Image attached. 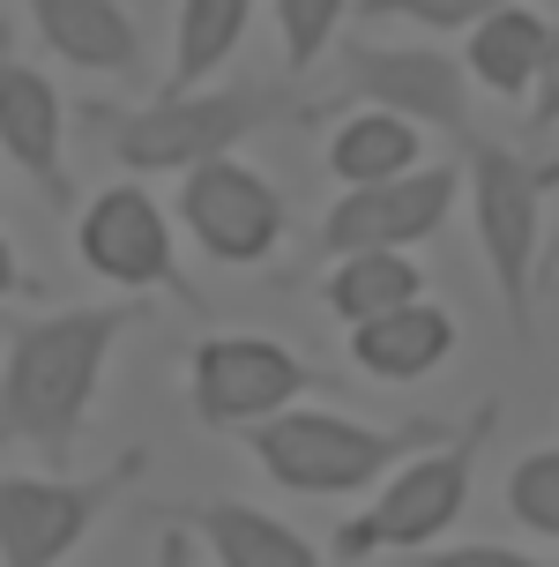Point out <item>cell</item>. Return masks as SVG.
<instances>
[{"mask_svg": "<svg viewBox=\"0 0 559 567\" xmlns=\"http://www.w3.org/2000/svg\"><path fill=\"white\" fill-rule=\"evenodd\" d=\"M127 321H135V299L15 321L0 343V449H38L45 478H68V455L83 441L105 359L127 337Z\"/></svg>", "mask_w": 559, "mask_h": 567, "instance_id": "6da1fadb", "label": "cell"}, {"mask_svg": "<svg viewBox=\"0 0 559 567\" xmlns=\"http://www.w3.org/2000/svg\"><path fill=\"white\" fill-rule=\"evenodd\" d=\"M447 425H359L343 411H283V419L253 425L247 449L253 463L283 485V493H365V485H389L411 455L441 449Z\"/></svg>", "mask_w": 559, "mask_h": 567, "instance_id": "7a4b0ae2", "label": "cell"}, {"mask_svg": "<svg viewBox=\"0 0 559 567\" xmlns=\"http://www.w3.org/2000/svg\"><path fill=\"white\" fill-rule=\"evenodd\" d=\"M493 425H500V403L485 396L463 425H447L441 449L411 455L389 485H381V501L359 508L343 530H335V560H373V553H433L441 530L463 515L470 501V478H477V449L493 441Z\"/></svg>", "mask_w": 559, "mask_h": 567, "instance_id": "3957f363", "label": "cell"}, {"mask_svg": "<svg viewBox=\"0 0 559 567\" xmlns=\"http://www.w3.org/2000/svg\"><path fill=\"white\" fill-rule=\"evenodd\" d=\"M291 105L283 83H217L195 97H157L135 113H112V157L127 172H201L224 165L247 135H261L269 120Z\"/></svg>", "mask_w": 559, "mask_h": 567, "instance_id": "277c9868", "label": "cell"}, {"mask_svg": "<svg viewBox=\"0 0 559 567\" xmlns=\"http://www.w3.org/2000/svg\"><path fill=\"white\" fill-rule=\"evenodd\" d=\"M545 187L552 172L522 165L507 142H470V217H477V247L493 269L507 329L530 343V307H537V217H545Z\"/></svg>", "mask_w": 559, "mask_h": 567, "instance_id": "5b68a950", "label": "cell"}, {"mask_svg": "<svg viewBox=\"0 0 559 567\" xmlns=\"http://www.w3.org/2000/svg\"><path fill=\"white\" fill-rule=\"evenodd\" d=\"M142 471H149V455L127 449V455H112L97 478H0V560L60 567Z\"/></svg>", "mask_w": 559, "mask_h": 567, "instance_id": "8992f818", "label": "cell"}, {"mask_svg": "<svg viewBox=\"0 0 559 567\" xmlns=\"http://www.w3.org/2000/svg\"><path fill=\"white\" fill-rule=\"evenodd\" d=\"M313 389V367L269 337H209L187 359V396L209 425H269Z\"/></svg>", "mask_w": 559, "mask_h": 567, "instance_id": "52a82bcc", "label": "cell"}, {"mask_svg": "<svg viewBox=\"0 0 559 567\" xmlns=\"http://www.w3.org/2000/svg\"><path fill=\"white\" fill-rule=\"evenodd\" d=\"M343 75H351V97H365V113H395L411 127H441L470 150V83L463 68L433 45H351L343 53Z\"/></svg>", "mask_w": 559, "mask_h": 567, "instance_id": "ba28073f", "label": "cell"}, {"mask_svg": "<svg viewBox=\"0 0 559 567\" xmlns=\"http://www.w3.org/2000/svg\"><path fill=\"white\" fill-rule=\"evenodd\" d=\"M179 225L195 231L201 255L247 269V261L277 255V239H283V195L261 179V172H247L239 157H224V165L187 172V187H179Z\"/></svg>", "mask_w": 559, "mask_h": 567, "instance_id": "9c48e42d", "label": "cell"}, {"mask_svg": "<svg viewBox=\"0 0 559 567\" xmlns=\"http://www.w3.org/2000/svg\"><path fill=\"white\" fill-rule=\"evenodd\" d=\"M455 209V165H425L411 179L389 187H359L329 209L321 225V255L329 261H359V255H403L425 231H441V217Z\"/></svg>", "mask_w": 559, "mask_h": 567, "instance_id": "30bf717a", "label": "cell"}, {"mask_svg": "<svg viewBox=\"0 0 559 567\" xmlns=\"http://www.w3.org/2000/svg\"><path fill=\"white\" fill-rule=\"evenodd\" d=\"M75 247H83V261L97 269V277H112L120 291H179V299H195V291L179 284V261H172L165 209L142 195V187H105V195L83 209Z\"/></svg>", "mask_w": 559, "mask_h": 567, "instance_id": "8fae6325", "label": "cell"}, {"mask_svg": "<svg viewBox=\"0 0 559 567\" xmlns=\"http://www.w3.org/2000/svg\"><path fill=\"white\" fill-rule=\"evenodd\" d=\"M0 150L23 165V179H38L60 209L75 202L68 165H60V97H53V83H45L38 68H23L15 53H0Z\"/></svg>", "mask_w": 559, "mask_h": 567, "instance_id": "7c38bea8", "label": "cell"}, {"mask_svg": "<svg viewBox=\"0 0 559 567\" xmlns=\"http://www.w3.org/2000/svg\"><path fill=\"white\" fill-rule=\"evenodd\" d=\"M30 30L83 75H135L142 68V23L120 0H30Z\"/></svg>", "mask_w": 559, "mask_h": 567, "instance_id": "4fadbf2b", "label": "cell"}, {"mask_svg": "<svg viewBox=\"0 0 559 567\" xmlns=\"http://www.w3.org/2000/svg\"><path fill=\"white\" fill-rule=\"evenodd\" d=\"M165 523H179L187 538L209 545L217 567H329L291 523L247 508V501H195V508H165Z\"/></svg>", "mask_w": 559, "mask_h": 567, "instance_id": "5bb4252c", "label": "cell"}, {"mask_svg": "<svg viewBox=\"0 0 559 567\" xmlns=\"http://www.w3.org/2000/svg\"><path fill=\"white\" fill-rule=\"evenodd\" d=\"M447 351H455V313L433 307V299L351 329V367L373 373V381H418V373L441 367Z\"/></svg>", "mask_w": 559, "mask_h": 567, "instance_id": "9a60e30c", "label": "cell"}, {"mask_svg": "<svg viewBox=\"0 0 559 567\" xmlns=\"http://www.w3.org/2000/svg\"><path fill=\"white\" fill-rule=\"evenodd\" d=\"M418 127L395 113H351L343 127L329 135V172L343 179V195H359V187H389V179H411L418 165Z\"/></svg>", "mask_w": 559, "mask_h": 567, "instance_id": "2e32d148", "label": "cell"}, {"mask_svg": "<svg viewBox=\"0 0 559 567\" xmlns=\"http://www.w3.org/2000/svg\"><path fill=\"white\" fill-rule=\"evenodd\" d=\"M247 23H253L247 0H187V8H179V23H172L165 97H195V90H209V75L231 60V45L247 38Z\"/></svg>", "mask_w": 559, "mask_h": 567, "instance_id": "e0dca14e", "label": "cell"}, {"mask_svg": "<svg viewBox=\"0 0 559 567\" xmlns=\"http://www.w3.org/2000/svg\"><path fill=\"white\" fill-rule=\"evenodd\" d=\"M545 38H552V23L537 8H493L470 30V75L485 90H500V97H522L537 83V68H545Z\"/></svg>", "mask_w": 559, "mask_h": 567, "instance_id": "ac0fdd59", "label": "cell"}, {"mask_svg": "<svg viewBox=\"0 0 559 567\" xmlns=\"http://www.w3.org/2000/svg\"><path fill=\"white\" fill-rule=\"evenodd\" d=\"M321 299H329L351 329H365V321H381V313L418 307L425 277H418V261H403V255H359V261H335V277L321 284Z\"/></svg>", "mask_w": 559, "mask_h": 567, "instance_id": "d6986e66", "label": "cell"}, {"mask_svg": "<svg viewBox=\"0 0 559 567\" xmlns=\"http://www.w3.org/2000/svg\"><path fill=\"white\" fill-rule=\"evenodd\" d=\"M269 23L283 30V68H291V75H307L313 60L329 53L335 23H343V0H277V8H269Z\"/></svg>", "mask_w": 559, "mask_h": 567, "instance_id": "ffe728a7", "label": "cell"}, {"mask_svg": "<svg viewBox=\"0 0 559 567\" xmlns=\"http://www.w3.org/2000/svg\"><path fill=\"white\" fill-rule=\"evenodd\" d=\"M507 508L515 523H530L537 538L559 545V449H537L515 463V478H507Z\"/></svg>", "mask_w": 559, "mask_h": 567, "instance_id": "44dd1931", "label": "cell"}, {"mask_svg": "<svg viewBox=\"0 0 559 567\" xmlns=\"http://www.w3.org/2000/svg\"><path fill=\"white\" fill-rule=\"evenodd\" d=\"M395 16H411V23H425V30H477L493 16V0H403Z\"/></svg>", "mask_w": 559, "mask_h": 567, "instance_id": "7402d4cb", "label": "cell"}, {"mask_svg": "<svg viewBox=\"0 0 559 567\" xmlns=\"http://www.w3.org/2000/svg\"><path fill=\"white\" fill-rule=\"evenodd\" d=\"M418 567H545V560L515 553V545H433Z\"/></svg>", "mask_w": 559, "mask_h": 567, "instance_id": "603a6c76", "label": "cell"}, {"mask_svg": "<svg viewBox=\"0 0 559 567\" xmlns=\"http://www.w3.org/2000/svg\"><path fill=\"white\" fill-rule=\"evenodd\" d=\"M537 97H530V127H559V23L545 38V68H537Z\"/></svg>", "mask_w": 559, "mask_h": 567, "instance_id": "cb8c5ba5", "label": "cell"}, {"mask_svg": "<svg viewBox=\"0 0 559 567\" xmlns=\"http://www.w3.org/2000/svg\"><path fill=\"white\" fill-rule=\"evenodd\" d=\"M157 567H195V538H187L179 523H165V538H157Z\"/></svg>", "mask_w": 559, "mask_h": 567, "instance_id": "d4e9b609", "label": "cell"}, {"mask_svg": "<svg viewBox=\"0 0 559 567\" xmlns=\"http://www.w3.org/2000/svg\"><path fill=\"white\" fill-rule=\"evenodd\" d=\"M15 284H23V261H15V247H8V239H0V299H8Z\"/></svg>", "mask_w": 559, "mask_h": 567, "instance_id": "484cf974", "label": "cell"}, {"mask_svg": "<svg viewBox=\"0 0 559 567\" xmlns=\"http://www.w3.org/2000/svg\"><path fill=\"white\" fill-rule=\"evenodd\" d=\"M545 172H552V187H559V157H552V165H545ZM552 261H559V239H552Z\"/></svg>", "mask_w": 559, "mask_h": 567, "instance_id": "4316f807", "label": "cell"}]
</instances>
